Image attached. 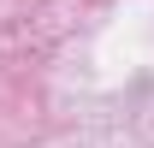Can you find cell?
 <instances>
[]
</instances>
